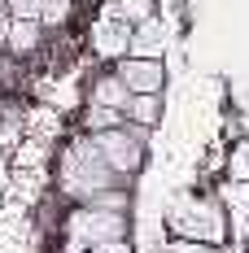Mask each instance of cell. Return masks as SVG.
Here are the masks:
<instances>
[{
    "label": "cell",
    "instance_id": "cell-3",
    "mask_svg": "<svg viewBox=\"0 0 249 253\" xmlns=\"http://www.w3.org/2000/svg\"><path fill=\"white\" fill-rule=\"evenodd\" d=\"M70 236L75 245L88 240L92 245H105V240H127V214H109V210H92V205H79L70 214Z\"/></svg>",
    "mask_w": 249,
    "mask_h": 253
},
{
    "label": "cell",
    "instance_id": "cell-12",
    "mask_svg": "<svg viewBox=\"0 0 249 253\" xmlns=\"http://www.w3.org/2000/svg\"><path fill=\"white\" fill-rule=\"evenodd\" d=\"M114 126H123V114L118 109H105V105H92L88 109V131L97 135V131H114Z\"/></svg>",
    "mask_w": 249,
    "mask_h": 253
},
{
    "label": "cell",
    "instance_id": "cell-14",
    "mask_svg": "<svg viewBox=\"0 0 249 253\" xmlns=\"http://www.w3.org/2000/svg\"><path fill=\"white\" fill-rule=\"evenodd\" d=\"M0 4L9 9L13 22H40V4L44 0H0Z\"/></svg>",
    "mask_w": 249,
    "mask_h": 253
},
{
    "label": "cell",
    "instance_id": "cell-17",
    "mask_svg": "<svg viewBox=\"0 0 249 253\" xmlns=\"http://www.w3.org/2000/svg\"><path fill=\"white\" fill-rule=\"evenodd\" d=\"M92 253H127V240H105V245H92Z\"/></svg>",
    "mask_w": 249,
    "mask_h": 253
},
{
    "label": "cell",
    "instance_id": "cell-18",
    "mask_svg": "<svg viewBox=\"0 0 249 253\" xmlns=\"http://www.w3.org/2000/svg\"><path fill=\"white\" fill-rule=\"evenodd\" d=\"M9 22H13V18H9V9L0 4V48H4V35H9Z\"/></svg>",
    "mask_w": 249,
    "mask_h": 253
},
{
    "label": "cell",
    "instance_id": "cell-16",
    "mask_svg": "<svg viewBox=\"0 0 249 253\" xmlns=\"http://www.w3.org/2000/svg\"><path fill=\"white\" fill-rule=\"evenodd\" d=\"M166 253H223L219 245H197V240H171Z\"/></svg>",
    "mask_w": 249,
    "mask_h": 253
},
{
    "label": "cell",
    "instance_id": "cell-13",
    "mask_svg": "<svg viewBox=\"0 0 249 253\" xmlns=\"http://www.w3.org/2000/svg\"><path fill=\"white\" fill-rule=\"evenodd\" d=\"M88 205H92V210H109V214H127V192L118 188V183H114V188L97 192V197H92Z\"/></svg>",
    "mask_w": 249,
    "mask_h": 253
},
{
    "label": "cell",
    "instance_id": "cell-9",
    "mask_svg": "<svg viewBox=\"0 0 249 253\" xmlns=\"http://www.w3.org/2000/svg\"><path fill=\"white\" fill-rule=\"evenodd\" d=\"M123 118L127 123H140V126H153L162 118V92H157V96H127Z\"/></svg>",
    "mask_w": 249,
    "mask_h": 253
},
{
    "label": "cell",
    "instance_id": "cell-10",
    "mask_svg": "<svg viewBox=\"0 0 249 253\" xmlns=\"http://www.w3.org/2000/svg\"><path fill=\"white\" fill-rule=\"evenodd\" d=\"M127 96H131V92L123 87V79H118V75H100V79H97V87H92V105H105V109H118V114H123Z\"/></svg>",
    "mask_w": 249,
    "mask_h": 253
},
{
    "label": "cell",
    "instance_id": "cell-7",
    "mask_svg": "<svg viewBox=\"0 0 249 253\" xmlns=\"http://www.w3.org/2000/svg\"><path fill=\"white\" fill-rule=\"evenodd\" d=\"M162 48H166V22H157V13L131 26V44H127V57L162 61Z\"/></svg>",
    "mask_w": 249,
    "mask_h": 253
},
{
    "label": "cell",
    "instance_id": "cell-8",
    "mask_svg": "<svg viewBox=\"0 0 249 253\" xmlns=\"http://www.w3.org/2000/svg\"><path fill=\"white\" fill-rule=\"evenodd\" d=\"M40 40H44V26H40V22H9L4 48L13 52V57H26V52L40 48Z\"/></svg>",
    "mask_w": 249,
    "mask_h": 253
},
{
    "label": "cell",
    "instance_id": "cell-5",
    "mask_svg": "<svg viewBox=\"0 0 249 253\" xmlns=\"http://www.w3.org/2000/svg\"><path fill=\"white\" fill-rule=\"evenodd\" d=\"M114 75L123 79V87L131 92V96H157V92H162V79H166V70H162V61H145V57H123Z\"/></svg>",
    "mask_w": 249,
    "mask_h": 253
},
{
    "label": "cell",
    "instance_id": "cell-15",
    "mask_svg": "<svg viewBox=\"0 0 249 253\" xmlns=\"http://www.w3.org/2000/svg\"><path fill=\"white\" fill-rule=\"evenodd\" d=\"M70 4H75V0H44V4H40V26H57V22H66Z\"/></svg>",
    "mask_w": 249,
    "mask_h": 253
},
{
    "label": "cell",
    "instance_id": "cell-11",
    "mask_svg": "<svg viewBox=\"0 0 249 253\" xmlns=\"http://www.w3.org/2000/svg\"><path fill=\"white\" fill-rule=\"evenodd\" d=\"M153 4L157 0H114L105 13L118 18V22H127V26H136V22H145V18H153Z\"/></svg>",
    "mask_w": 249,
    "mask_h": 253
},
{
    "label": "cell",
    "instance_id": "cell-2",
    "mask_svg": "<svg viewBox=\"0 0 249 253\" xmlns=\"http://www.w3.org/2000/svg\"><path fill=\"white\" fill-rule=\"evenodd\" d=\"M175 240H197V245H223V214L214 205H175L171 210Z\"/></svg>",
    "mask_w": 249,
    "mask_h": 253
},
{
    "label": "cell",
    "instance_id": "cell-1",
    "mask_svg": "<svg viewBox=\"0 0 249 253\" xmlns=\"http://www.w3.org/2000/svg\"><path fill=\"white\" fill-rule=\"evenodd\" d=\"M114 183H123V179L100 162V153H97L92 140H75L66 149V157H61V192L66 197H75L79 205H88L97 192L114 188Z\"/></svg>",
    "mask_w": 249,
    "mask_h": 253
},
{
    "label": "cell",
    "instance_id": "cell-6",
    "mask_svg": "<svg viewBox=\"0 0 249 253\" xmlns=\"http://www.w3.org/2000/svg\"><path fill=\"white\" fill-rule=\"evenodd\" d=\"M127 44H131V26L118 22V18H100L97 26H92V48H97V57H109V61H123L127 57Z\"/></svg>",
    "mask_w": 249,
    "mask_h": 253
},
{
    "label": "cell",
    "instance_id": "cell-4",
    "mask_svg": "<svg viewBox=\"0 0 249 253\" xmlns=\"http://www.w3.org/2000/svg\"><path fill=\"white\" fill-rule=\"evenodd\" d=\"M92 144H97L100 153V162L114 170V175L123 179V175H136L140 170V144L127 135L123 126H114V131H97V135H88Z\"/></svg>",
    "mask_w": 249,
    "mask_h": 253
}]
</instances>
